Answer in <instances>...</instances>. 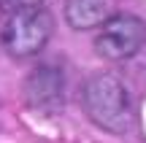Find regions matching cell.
I'll use <instances>...</instances> for the list:
<instances>
[{"mask_svg":"<svg viewBox=\"0 0 146 143\" xmlns=\"http://www.w3.org/2000/svg\"><path fill=\"white\" fill-rule=\"evenodd\" d=\"M25 5H43V0H0V11H5V14L25 8Z\"/></svg>","mask_w":146,"mask_h":143,"instance_id":"obj_6","label":"cell"},{"mask_svg":"<svg viewBox=\"0 0 146 143\" xmlns=\"http://www.w3.org/2000/svg\"><path fill=\"white\" fill-rule=\"evenodd\" d=\"M54 32V19L43 5H25L8 14L0 32L3 49L11 57H35L46 49Z\"/></svg>","mask_w":146,"mask_h":143,"instance_id":"obj_2","label":"cell"},{"mask_svg":"<svg viewBox=\"0 0 146 143\" xmlns=\"http://www.w3.org/2000/svg\"><path fill=\"white\" fill-rule=\"evenodd\" d=\"M25 97H27V105L35 111H43V113L57 111L62 105V76L49 65L33 70L25 84Z\"/></svg>","mask_w":146,"mask_h":143,"instance_id":"obj_4","label":"cell"},{"mask_svg":"<svg viewBox=\"0 0 146 143\" xmlns=\"http://www.w3.org/2000/svg\"><path fill=\"white\" fill-rule=\"evenodd\" d=\"M87 116L106 132H127L133 124V100L127 86L114 73H95L87 78L81 92Z\"/></svg>","mask_w":146,"mask_h":143,"instance_id":"obj_1","label":"cell"},{"mask_svg":"<svg viewBox=\"0 0 146 143\" xmlns=\"http://www.w3.org/2000/svg\"><path fill=\"white\" fill-rule=\"evenodd\" d=\"M146 43V22L135 14L116 11L98 27L95 51L106 59H130Z\"/></svg>","mask_w":146,"mask_h":143,"instance_id":"obj_3","label":"cell"},{"mask_svg":"<svg viewBox=\"0 0 146 143\" xmlns=\"http://www.w3.org/2000/svg\"><path fill=\"white\" fill-rule=\"evenodd\" d=\"M114 8L116 0H68L65 22L73 30H92V27H100L108 16H114Z\"/></svg>","mask_w":146,"mask_h":143,"instance_id":"obj_5","label":"cell"}]
</instances>
